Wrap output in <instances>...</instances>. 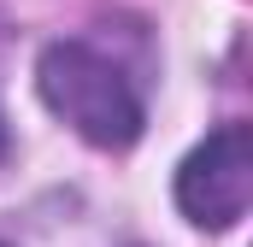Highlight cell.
Instances as JSON below:
<instances>
[{
	"label": "cell",
	"instance_id": "obj_1",
	"mask_svg": "<svg viewBox=\"0 0 253 247\" xmlns=\"http://www.w3.org/2000/svg\"><path fill=\"white\" fill-rule=\"evenodd\" d=\"M42 100L94 147H129L141 135V88L94 41H53L42 53Z\"/></svg>",
	"mask_w": 253,
	"mask_h": 247
},
{
	"label": "cell",
	"instance_id": "obj_2",
	"mask_svg": "<svg viewBox=\"0 0 253 247\" xmlns=\"http://www.w3.org/2000/svg\"><path fill=\"white\" fill-rule=\"evenodd\" d=\"M253 200V135L248 124L212 129L177 171V206L206 230H230L248 218Z\"/></svg>",
	"mask_w": 253,
	"mask_h": 247
},
{
	"label": "cell",
	"instance_id": "obj_3",
	"mask_svg": "<svg viewBox=\"0 0 253 247\" xmlns=\"http://www.w3.org/2000/svg\"><path fill=\"white\" fill-rule=\"evenodd\" d=\"M0 159H6V118H0Z\"/></svg>",
	"mask_w": 253,
	"mask_h": 247
}]
</instances>
